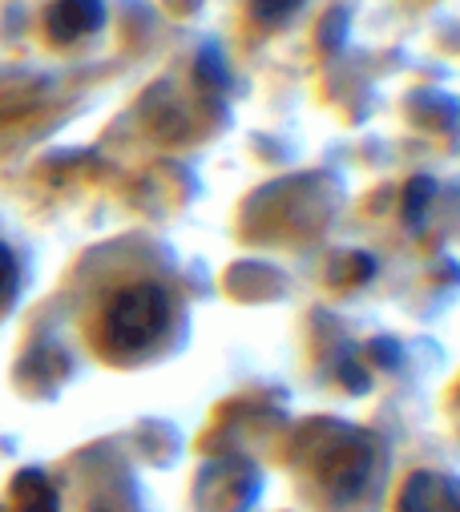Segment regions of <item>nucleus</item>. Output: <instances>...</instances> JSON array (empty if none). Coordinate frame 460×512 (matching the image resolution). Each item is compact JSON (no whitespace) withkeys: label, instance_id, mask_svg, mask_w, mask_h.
Segmentation results:
<instances>
[{"label":"nucleus","instance_id":"f03ea898","mask_svg":"<svg viewBox=\"0 0 460 512\" xmlns=\"http://www.w3.org/2000/svg\"><path fill=\"white\" fill-rule=\"evenodd\" d=\"M97 21H101V13H97V0H61L57 13H53V33L69 41V37L89 33Z\"/></svg>","mask_w":460,"mask_h":512},{"label":"nucleus","instance_id":"20e7f679","mask_svg":"<svg viewBox=\"0 0 460 512\" xmlns=\"http://www.w3.org/2000/svg\"><path fill=\"white\" fill-rule=\"evenodd\" d=\"M13 283H17V263H13L9 250H0V295H5Z\"/></svg>","mask_w":460,"mask_h":512},{"label":"nucleus","instance_id":"7ed1b4c3","mask_svg":"<svg viewBox=\"0 0 460 512\" xmlns=\"http://www.w3.org/2000/svg\"><path fill=\"white\" fill-rule=\"evenodd\" d=\"M17 496L25 512H57V492L41 472H25L17 484Z\"/></svg>","mask_w":460,"mask_h":512},{"label":"nucleus","instance_id":"39448f33","mask_svg":"<svg viewBox=\"0 0 460 512\" xmlns=\"http://www.w3.org/2000/svg\"><path fill=\"white\" fill-rule=\"evenodd\" d=\"M295 5H299V0H259V9H263L267 17H287Z\"/></svg>","mask_w":460,"mask_h":512},{"label":"nucleus","instance_id":"f257e3e1","mask_svg":"<svg viewBox=\"0 0 460 512\" xmlns=\"http://www.w3.org/2000/svg\"><path fill=\"white\" fill-rule=\"evenodd\" d=\"M166 323V295L158 287H134L122 291L105 311V339L122 351H138L158 339Z\"/></svg>","mask_w":460,"mask_h":512}]
</instances>
